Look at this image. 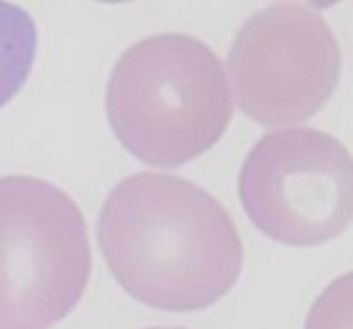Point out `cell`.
<instances>
[{
    "mask_svg": "<svg viewBox=\"0 0 353 329\" xmlns=\"http://www.w3.org/2000/svg\"><path fill=\"white\" fill-rule=\"evenodd\" d=\"M97 240L114 279L168 312L204 310L238 284L244 246L230 212L188 178L139 172L108 195Z\"/></svg>",
    "mask_w": 353,
    "mask_h": 329,
    "instance_id": "1",
    "label": "cell"
},
{
    "mask_svg": "<svg viewBox=\"0 0 353 329\" xmlns=\"http://www.w3.org/2000/svg\"><path fill=\"white\" fill-rule=\"evenodd\" d=\"M150 329H181V327H150Z\"/></svg>",
    "mask_w": 353,
    "mask_h": 329,
    "instance_id": "8",
    "label": "cell"
},
{
    "mask_svg": "<svg viewBox=\"0 0 353 329\" xmlns=\"http://www.w3.org/2000/svg\"><path fill=\"white\" fill-rule=\"evenodd\" d=\"M105 109L116 138L150 166L188 164L223 136L234 103L216 53L188 34L135 42L114 65Z\"/></svg>",
    "mask_w": 353,
    "mask_h": 329,
    "instance_id": "2",
    "label": "cell"
},
{
    "mask_svg": "<svg viewBox=\"0 0 353 329\" xmlns=\"http://www.w3.org/2000/svg\"><path fill=\"white\" fill-rule=\"evenodd\" d=\"M305 329H351V275L330 284L309 310Z\"/></svg>",
    "mask_w": 353,
    "mask_h": 329,
    "instance_id": "7",
    "label": "cell"
},
{
    "mask_svg": "<svg viewBox=\"0 0 353 329\" xmlns=\"http://www.w3.org/2000/svg\"><path fill=\"white\" fill-rule=\"evenodd\" d=\"M38 28L23 9L0 3V107L9 105L30 78Z\"/></svg>",
    "mask_w": 353,
    "mask_h": 329,
    "instance_id": "6",
    "label": "cell"
},
{
    "mask_svg": "<svg viewBox=\"0 0 353 329\" xmlns=\"http://www.w3.org/2000/svg\"><path fill=\"white\" fill-rule=\"evenodd\" d=\"M351 156L318 128L265 134L246 156L238 193L250 222L270 240L312 248L349 226L353 214Z\"/></svg>",
    "mask_w": 353,
    "mask_h": 329,
    "instance_id": "4",
    "label": "cell"
},
{
    "mask_svg": "<svg viewBox=\"0 0 353 329\" xmlns=\"http://www.w3.org/2000/svg\"><path fill=\"white\" fill-rule=\"evenodd\" d=\"M341 46L324 17L282 3L254 13L234 38L230 72L240 109L263 126L314 118L341 80Z\"/></svg>",
    "mask_w": 353,
    "mask_h": 329,
    "instance_id": "5",
    "label": "cell"
},
{
    "mask_svg": "<svg viewBox=\"0 0 353 329\" xmlns=\"http://www.w3.org/2000/svg\"><path fill=\"white\" fill-rule=\"evenodd\" d=\"M91 266L86 220L65 191L0 176V329H51L82 300Z\"/></svg>",
    "mask_w": 353,
    "mask_h": 329,
    "instance_id": "3",
    "label": "cell"
}]
</instances>
